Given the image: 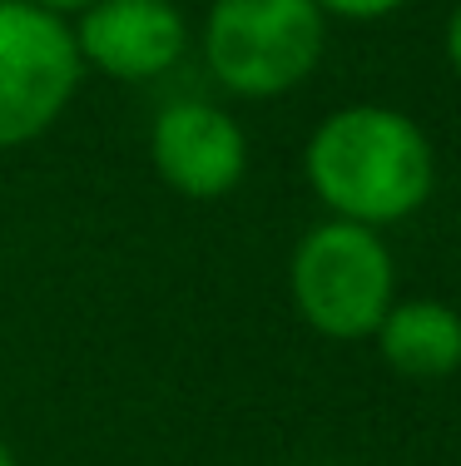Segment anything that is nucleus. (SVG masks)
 I'll use <instances>...</instances> for the list:
<instances>
[{
    "label": "nucleus",
    "instance_id": "obj_1",
    "mask_svg": "<svg viewBox=\"0 0 461 466\" xmlns=\"http://www.w3.org/2000/svg\"><path fill=\"white\" fill-rule=\"evenodd\" d=\"M313 194L347 224H397L432 198L436 159L402 109L347 105L313 129L303 149Z\"/></svg>",
    "mask_w": 461,
    "mask_h": 466
},
{
    "label": "nucleus",
    "instance_id": "obj_2",
    "mask_svg": "<svg viewBox=\"0 0 461 466\" xmlns=\"http://www.w3.org/2000/svg\"><path fill=\"white\" fill-rule=\"evenodd\" d=\"M327 46V15L313 0H214L204 60L234 95L273 99L303 85Z\"/></svg>",
    "mask_w": 461,
    "mask_h": 466
},
{
    "label": "nucleus",
    "instance_id": "obj_3",
    "mask_svg": "<svg viewBox=\"0 0 461 466\" xmlns=\"http://www.w3.org/2000/svg\"><path fill=\"white\" fill-rule=\"evenodd\" d=\"M293 303L323 338L357 342L372 338L392 308V253L377 228L327 218L307 228L288 268Z\"/></svg>",
    "mask_w": 461,
    "mask_h": 466
},
{
    "label": "nucleus",
    "instance_id": "obj_4",
    "mask_svg": "<svg viewBox=\"0 0 461 466\" xmlns=\"http://www.w3.org/2000/svg\"><path fill=\"white\" fill-rule=\"evenodd\" d=\"M75 30L35 0H0V149L40 139L80 85Z\"/></svg>",
    "mask_w": 461,
    "mask_h": 466
},
{
    "label": "nucleus",
    "instance_id": "obj_5",
    "mask_svg": "<svg viewBox=\"0 0 461 466\" xmlns=\"http://www.w3.org/2000/svg\"><path fill=\"white\" fill-rule=\"evenodd\" d=\"M149 159L154 174L184 198H224L248 169V139L234 115L204 105V99H179L164 105L149 129Z\"/></svg>",
    "mask_w": 461,
    "mask_h": 466
},
{
    "label": "nucleus",
    "instance_id": "obj_6",
    "mask_svg": "<svg viewBox=\"0 0 461 466\" xmlns=\"http://www.w3.org/2000/svg\"><path fill=\"white\" fill-rule=\"evenodd\" d=\"M189 25L169 0H90L75 25V50L109 80H154L179 65Z\"/></svg>",
    "mask_w": 461,
    "mask_h": 466
},
{
    "label": "nucleus",
    "instance_id": "obj_7",
    "mask_svg": "<svg viewBox=\"0 0 461 466\" xmlns=\"http://www.w3.org/2000/svg\"><path fill=\"white\" fill-rule=\"evenodd\" d=\"M377 348L392 372L402 377H452L461 368V313L436 298H407L392 303L377 323Z\"/></svg>",
    "mask_w": 461,
    "mask_h": 466
},
{
    "label": "nucleus",
    "instance_id": "obj_8",
    "mask_svg": "<svg viewBox=\"0 0 461 466\" xmlns=\"http://www.w3.org/2000/svg\"><path fill=\"white\" fill-rule=\"evenodd\" d=\"M323 15H343V20H382L392 10H402L407 0H313Z\"/></svg>",
    "mask_w": 461,
    "mask_h": 466
},
{
    "label": "nucleus",
    "instance_id": "obj_9",
    "mask_svg": "<svg viewBox=\"0 0 461 466\" xmlns=\"http://www.w3.org/2000/svg\"><path fill=\"white\" fill-rule=\"evenodd\" d=\"M446 60H452V70L461 75V5L452 10V25H446Z\"/></svg>",
    "mask_w": 461,
    "mask_h": 466
},
{
    "label": "nucleus",
    "instance_id": "obj_10",
    "mask_svg": "<svg viewBox=\"0 0 461 466\" xmlns=\"http://www.w3.org/2000/svg\"><path fill=\"white\" fill-rule=\"evenodd\" d=\"M35 5H45V10H55V15H65V10H85L90 0H35Z\"/></svg>",
    "mask_w": 461,
    "mask_h": 466
},
{
    "label": "nucleus",
    "instance_id": "obj_11",
    "mask_svg": "<svg viewBox=\"0 0 461 466\" xmlns=\"http://www.w3.org/2000/svg\"><path fill=\"white\" fill-rule=\"evenodd\" d=\"M0 466H15V457H10V447L0 441Z\"/></svg>",
    "mask_w": 461,
    "mask_h": 466
}]
</instances>
